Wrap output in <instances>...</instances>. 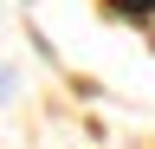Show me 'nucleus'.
I'll return each mask as SVG.
<instances>
[{
  "label": "nucleus",
  "mask_w": 155,
  "mask_h": 149,
  "mask_svg": "<svg viewBox=\"0 0 155 149\" xmlns=\"http://www.w3.org/2000/svg\"><path fill=\"white\" fill-rule=\"evenodd\" d=\"M7 84H13V71H7V65H0V97H7Z\"/></svg>",
  "instance_id": "nucleus-1"
}]
</instances>
